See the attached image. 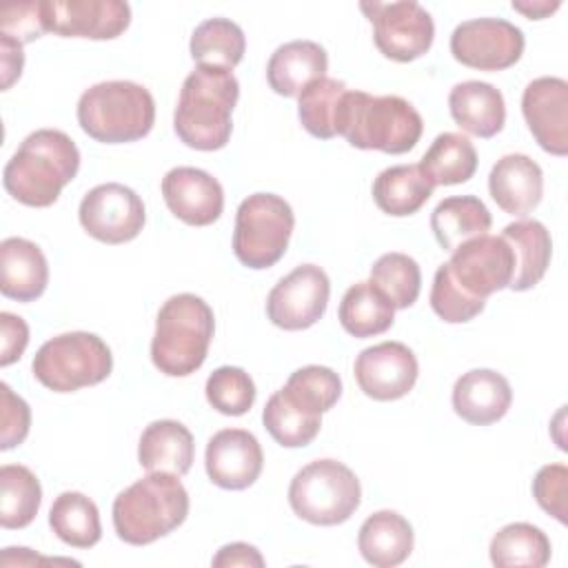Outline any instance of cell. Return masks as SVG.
<instances>
[{
    "instance_id": "40",
    "label": "cell",
    "mask_w": 568,
    "mask_h": 568,
    "mask_svg": "<svg viewBox=\"0 0 568 568\" xmlns=\"http://www.w3.org/2000/svg\"><path fill=\"white\" fill-rule=\"evenodd\" d=\"M206 399L209 404L231 417H240L251 410L255 402V384L244 368L220 366L206 379Z\"/></svg>"
},
{
    "instance_id": "22",
    "label": "cell",
    "mask_w": 568,
    "mask_h": 568,
    "mask_svg": "<svg viewBox=\"0 0 568 568\" xmlns=\"http://www.w3.org/2000/svg\"><path fill=\"white\" fill-rule=\"evenodd\" d=\"M49 284V264L40 246L24 237L0 244V291L18 302L38 300Z\"/></svg>"
},
{
    "instance_id": "10",
    "label": "cell",
    "mask_w": 568,
    "mask_h": 568,
    "mask_svg": "<svg viewBox=\"0 0 568 568\" xmlns=\"http://www.w3.org/2000/svg\"><path fill=\"white\" fill-rule=\"evenodd\" d=\"M359 9L373 24V40L382 55L410 62L430 49L435 24L419 2H362Z\"/></svg>"
},
{
    "instance_id": "46",
    "label": "cell",
    "mask_w": 568,
    "mask_h": 568,
    "mask_svg": "<svg viewBox=\"0 0 568 568\" xmlns=\"http://www.w3.org/2000/svg\"><path fill=\"white\" fill-rule=\"evenodd\" d=\"M211 564L215 568H233V566L262 568L264 566V557L260 555V550L255 546L244 544V541H235V544L222 546Z\"/></svg>"
},
{
    "instance_id": "36",
    "label": "cell",
    "mask_w": 568,
    "mask_h": 568,
    "mask_svg": "<svg viewBox=\"0 0 568 568\" xmlns=\"http://www.w3.org/2000/svg\"><path fill=\"white\" fill-rule=\"evenodd\" d=\"M346 91V84L335 78H320L304 87L297 95V115L302 126L320 140L339 135L337 129Z\"/></svg>"
},
{
    "instance_id": "26",
    "label": "cell",
    "mask_w": 568,
    "mask_h": 568,
    "mask_svg": "<svg viewBox=\"0 0 568 568\" xmlns=\"http://www.w3.org/2000/svg\"><path fill=\"white\" fill-rule=\"evenodd\" d=\"M415 535L406 517L395 510H377L364 519L357 535L362 557L375 568H393L413 552Z\"/></svg>"
},
{
    "instance_id": "19",
    "label": "cell",
    "mask_w": 568,
    "mask_h": 568,
    "mask_svg": "<svg viewBox=\"0 0 568 568\" xmlns=\"http://www.w3.org/2000/svg\"><path fill=\"white\" fill-rule=\"evenodd\" d=\"M162 197L169 211L191 226H209L224 211V189L206 171L175 166L162 178Z\"/></svg>"
},
{
    "instance_id": "1",
    "label": "cell",
    "mask_w": 568,
    "mask_h": 568,
    "mask_svg": "<svg viewBox=\"0 0 568 568\" xmlns=\"http://www.w3.org/2000/svg\"><path fill=\"white\" fill-rule=\"evenodd\" d=\"M80 169L75 142L58 129L29 133L2 171L7 193L20 204L51 206Z\"/></svg>"
},
{
    "instance_id": "14",
    "label": "cell",
    "mask_w": 568,
    "mask_h": 568,
    "mask_svg": "<svg viewBox=\"0 0 568 568\" xmlns=\"http://www.w3.org/2000/svg\"><path fill=\"white\" fill-rule=\"evenodd\" d=\"M328 297V275L315 264H300L271 288L266 315L284 331H304L324 315Z\"/></svg>"
},
{
    "instance_id": "28",
    "label": "cell",
    "mask_w": 568,
    "mask_h": 568,
    "mask_svg": "<svg viewBox=\"0 0 568 568\" xmlns=\"http://www.w3.org/2000/svg\"><path fill=\"white\" fill-rule=\"evenodd\" d=\"M493 224L490 211L475 195H453L442 200L433 215L430 229L444 251H455L459 244L486 235Z\"/></svg>"
},
{
    "instance_id": "49",
    "label": "cell",
    "mask_w": 568,
    "mask_h": 568,
    "mask_svg": "<svg viewBox=\"0 0 568 568\" xmlns=\"http://www.w3.org/2000/svg\"><path fill=\"white\" fill-rule=\"evenodd\" d=\"M559 4H561L559 0H555V2H548V0H539V2H513V9L519 11V13H524V16L530 18V20H541V18L550 16L552 11H557Z\"/></svg>"
},
{
    "instance_id": "45",
    "label": "cell",
    "mask_w": 568,
    "mask_h": 568,
    "mask_svg": "<svg viewBox=\"0 0 568 568\" xmlns=\"http://www.w3.org/2000/svg\"><path fill=\"white\" fill-rule=\"evenodd\" d=\"M29 344V326L22 317L2 311L0 313V366H9L22 357Z\"/></svg>"
},
{
    "instance_id": "37",
    "label": "cell",
    "mask_w": 568,
    "mask_h": 568,
    "mask_svg": "<svg viewBox=\"0 0 568 568\" xmlns=\"http://www.w3.org/2000/svg\"><path fill=\"white\" fill-rule=\"evenodd\" d=\"M42 504L38 477L22 464L0 468V526L7 530L29 526Z\"/></svg>"
},
{
    "instance_id": "41",
    "label": "cell",
    "mask_w": 568,
    "mask_h": 568,
    "mask_svg": "<svg viewBox=\"0 0 568 568\" xmlns=\"http://www.w3.org/2000/svg\"><path fill=\"white\" fill-rule=\"evenodd\" d=\"M430 306L448 324H462L470 322L475 315H479L486 306V300L468 297L448 275L446 264H442L435 271L433 288H430Z\"/></svg>"
},
{
    "instance_id": "44",
    "label": "cell",
    "mask_w": 568,
    "mask_h": 568,
    "mask_svg": "<svg viewBox=\"0 0 568 568\" xmlns=\"http://www.w3.org/2000/svg\"><path fill=\"white\" fill-rule=\"evenodd\" d=\"M2 393V413H0V448L9 450L24 442L31 426V410L29 404L16 395L9 384H0Z\"/></svg>"
},
{
    "instance_id": "12",
    "label": "cell",
    "mask_w": 568,
    "mask_h": 568,
    "mask_svg": "<svg viewBox=\"0 0 568 568\" xmlns=\"http://www.w3.org/2000/svg\"><path fill=\"white\" fill-rule=\"evenodd\" d=\"M78 217L82 229L104 244L135 240L146 222L142 197L120 182L93 186L82 197Z\"/></svg>"
},
{
    "instance_id": "42",
    "label": "cell",
    "mask_w": 568,
    "mask_h": 568,
    "mask_svg": "<svg viewBox=\"0 0 568 568\" xmlns=\"http://www.w3.org/2000/svg\"><path fill=\"white\" fill-rule=\"evenodd\" d=\"M44 20V0L31 2H11L0 9V36L13 38L20 44L31 42L47 33Z\"/></svg>"
},
{
    "instance_id": "11",
    "label": "cell",
    "mask_w": 568,
    "mask_h": 568,
    "mask_svg": "<svg viewBox=\"0 0 568 568\" xmlns=\"http://www.w3.org/2000/svg\"><path fill=\"white\" fill-rule=\"evenodd\" d=\"M450 280L475 300L508 288L515 271V255L501 235H479L459 244L446 262Z\"/></svg>"
},
{
    "instance_id": "32",
    "label": "cell",
    "mask_w": 568,
    "mask_h": 568,
    "mask_svg": "<svg viewBox=\"0 0 568 568\" xmlns=\"http://www.w3.org/2000/svg\"><path fill=\"white\" fill-rule=\"evenodd\" d=\"M49 526L60 541L73 548H91L102 537L98 506L82 493H60L49 510Z\"/></svg>"
},
{
    "instance_id": "34",
    "label": "cell",
    "mask_w": 568,
    "mask_h": 568,
    "mask_svg": "<svg viewBox=\"0 0 568 568\" xmlns=\"http://www.w3.org/2000/svg\"><path fill=\"white\" fill-rule=\"evenodd\" d=\"M191 58L200 67H217L231 71L244 58V31L229 18H209L200 22L191 36Z\"/></svg>"
},
{
    "instance_id": "43",
    "label": "cell",
    "mask_w": 568,
    "mask_h": 568,
    "mask_svg": "<svg viewBox=\"0 0 568 568\" xmlns=\"http://www.w3.org/2000/svg\"><path fill=\"white\" fill-rule=\"evenodd\" d=\"M566 486H568V468L564 464L541 466L532 479V495L537 504L561 524L568 521Z\"/></svg>"
},
{
    "instance_id": "2",
    "label": "cell",
    "mask_w": 568,
    "mask_h": 568,
    "mask_svg": "<svg viewBox=\"0 0 568 568\" xmlns=\"http://www.w3.org/2000/svg\"><path fill=\"white\" fill-rule=\"evenodd\" d=\"M240 98V82L233 71L195 67L180 89L173 113L178 138L197 151L224 149L233 131V109Z\"/></svg>"
},
{
    "instance_id": "3",
    "label": "cell",
    "mask_w": 568,
    "mask_h": 568,
    "mask_svg": "<svg viewBox=\"0 0 568 568\" xmlns=\"http://www.w3.org/2000/svg\"><path fill=\"white\" fill-rule=\"evenodd\" d=\"M113 528L131 546H146L184 524L189 493L178 475L149 473L113 499Z\"/></svg>"
},
{
    "instance_id": "7",
    "label": "cell",
    "mask_w": 568,
    "mask_h": 568,
    "mask_svg": "<svg viewBox=\"0 0 568 568\" xmlns=\"http://www.w3.org/2000/svg\"><path fill=\"white\" fill-rule=\"evenodd\" d=\"M113 355L102 337L87 331L62 333L47 339L33 362V377L53 393H73L95 386L111 375Z\"/></svg>"
},
{
    "instance_id": "31",
    "label": "cell",
    "mask_w": 568,
    "mask_h": 568,
    "mask_svg": "<svg viewBox=\"0 0 568 568\" xmlns=\"http://www.w3.org/2000/svg\"><path fill=\"white\" fill-rule=\"evenodd\" d=\"M419 169L433 186L462 184L468 182L477 171V151L466 135L444 131L424 153Z\"/></svg>"
},
{
    "instance_id": "15",
    "label": "cell",
    "mask_w": 568,
    "mask_h": 568,
    "mask_svg": "<svg viewBox=\"0 0 568 568\" xmlns=\"http://www.w3.org/2000/svg\"><path fill=\"white\" fill-rule=\"evenodd\" d=\"M355 379L366 397L393 402L408 395L417 382L415 353L402 342H379L364 348L355 359Z\"/></svg>"
},
{
    "instance_id": "21",
    "label": "cell",
    "mask_w": 568,
    "mask_h": 568,
    "mask_svg": "<svg viewBox=\"0 0 568 568\" xmlns=\"http://www.w3.org/2000/svg\"><path fill=\"white\" fill-rule=\"evenodd\" d=\"M513 404V388L508 379L490 368H473L464 373L453 386L455 413L475 426L499 422Z\"/></svg>"
},
{
    "instance_id": "30",
    "label": "cell",
    "mask_w": 568,
    "mask_h": 568,
    "mask_svg": "<svg viewBox=\"0 0 568 568\" xmlns=\"http://www.w3.org/2000/svg\"><path fill=\"white\" fill-rule=\"evenodd\" d=\"M337 317L348 335L364 339L393 326L395 306L371 282H357L344 293Z\"/></svg>"
},
{
    "instance_id": "8",
    "label": "cell",
    "mask_w": 568,
    "mask_h": 568,
    "mask_svg": "<svg viewBox=\"0 0 568 568\" xmlns=\"http://www.w3.org/2000/svg\"><path fill=\"white\" fill-rule=\"evenodd\" d=\"M357 475L337 459H315L300 468L288 486L293 513L315 526H337L359 508Z\"/></svg>"
},
{
    "instance_id": "38",
    "label": "cell",
    "mask_w": 568,
    "mask_h": 568,
    "mask_svg": "<svg viewBox=\"0 0 568 568\" xmlns=\"http://www.w3.org/2000/svg\"><path fill=\"white\" fill-rule=\"evenodd\" d=\"M371 284L379 288L395 308H408L419 297L422 271L406 253H384L371 266Z\"/></svg>"
},
{
    "instance_id": "25",
    "label": "cell",
    "mask_w": 568,
    "mask_h": 568,
    "mask_svg": "<svg viewBox=\"0 0 568 568\" xmlns=\"http://www.w3.org/2000/svg\"><path fill=\"white\" fill-rule=\"evenodd\" d=\"M448 109L459 129L477 138H493L504 129L506 102L490 82L466 80L450 89Z\"/></svg>"
},
{
    "instance_id": "17",
    "label": "cell",
    "mask_w": 568,
    "mask_h": 568,
    "mask_svg": "<svg viewBox=\"0 0 568 568\" xmlns=\"http://www.w3.org/2000/svg\"><path fill=\"white\" fill-rule=\"evenodd\" d=\"M524 120L537 144L552 153H568V82L564 78L544 75L524 89Z\"/></svg>"
},
{
    "instance_id": "48",
    "label": "cell",
    "mask_w": 568,
    "mask_h": 568,
    "mask_svg": "<svg viewBox=\"0 0 568 568\" xmlns=\"http://www.w3.org/2000/svg\"><path fill=\"white\" fill-rule=\"evenodd\" d=\"M75 564L78 561H71V559H47V557H38L33 555L29 548H4L2 557H0V564L2 566H33V564Z\"/></svg>"
},
{
    "instance_id": "20",
    "label": "cell",
    "mask_w": 568,
    "mask_h": 568,
    "mask_svg": "<svg viewBox=\"0 0 568 568\" xmlns=\"http://www.w3.org/2000/svg\"><path fill=\"white\" fill-rule=\"evenodd\" d=\"M488 191L504 213L524 217L541 202V195H544L541 166L524 153H508L499 158L490 169Z\"/></svg>"
},
{
    "instance_id": "18",
    "label": "cell",
    "mask_w": 568,
    "mask_h": 568,
    "mask_svg": "<svg viewBox=\"0 0 568 568\" xmlns=\"http://www.w3.org/2000/svg\"><path fill=\"white\" fill-rule=\"evenodd\" d=\"M209 479L224 490H244L262 473L264 453L257 437L244 428L217 430L204 453Z\"/></svg>"
},
{
    "instance_id": "47",
    "label": "cell",
    "mask_w": 568,
    "mask_h": 568,
    "mask_svg": "<svg viewBox=\"0 0 568 568\" xmlns=\"http://www.w3.org/2000/svg\"><path fill=\"white\" fill-rule=\"evenodd\" d=\"M0 64H2V89H9L22 73L24 53L22 44L13 38L0 36Z\"/></svg>"
},
{
    "instance_id": "35",
    "label": "cell",
    "mask_w": 568,
    "mask_h": 568,
    "mask_svg": "<svg viewBox=\"0 0 568 568\" xmlns=\"http://www.w3.org/2000/svg\"><path fill=\"white\" fill-rule=\"evenodd\" d=\"M262 422L268 435L280 446L300 448L317 437L322 426V413L304 408L280 388L268 397L262 410Z\"/></svg>"
},
{
    "instance_id": "39",
    "label": "cell",
    "mask_w": 568,
    "mask_h": 568,
    "mask_svg": "<svg viewBox=\"0 0 568 568\" xmlns=\"http://www.w3.org/2000/svg\"><path fill=\"white\" fill-rule=\"evenodd\" d=\"M282 390L304 408L326 413L337 404L342 395V379L333 368L311 364L291 373Z\"/></svg>"
},
{
    "instance_id": "9",
    "label": "cell",
    "mask_w": 568,
    "mask_h": 568,
    "mask_svg": "<svg viewBox=\"0 0 568 568\" xmlns=\"http://www.w3.org/2000/svg\"><path fill=\"white\" fill-rule=\"evenodd\" d=\"M295 215L275 193H253L237 206L233 253L248 268H268L286 253Z\"/></svg>"
},
{
    "instance_id": "27",
    "label": "cell",
    "mask_w": 568,
    "mask_h": 568,
    "mask_svg": "<svg viewBox=\"0 0 568 568\" xmlns=\"http://www.w3.org/2000/svg\"><path fill=\"white\" fill-rule=\"evenodd\" d=\"M501 237L508 242L515 255V271L508 288L528 291L539 284L552 255L548 229L537 220H517L504 229Z\"/></svg>"
},
{
    "instance_id": "33",
    "label": "cell",
    "mask_w": 568,
    "mask_h": 568,
    "mask_svg": "<svg viewBox=\"0 0 568 568\" xmlns=\"http://www.w3.org/2000/svg\"><path fill=\"white\" fill-rule=\"evenodd\" d=\"M490 561L499 568H544L550 561V539L528 521H515L490 539Z\"/></svg>"
},
{
    "instance_id": "4",
    "label": "cell",
    "mask_w": 568,
    "mask_h": 568,
    "mask_svg": "<svg viewBox=\"0 0 568 568\" xmlns=\"http://www.w3.org/2000/svg\"><path fill=\"white\" fill-rule=\"evenodd\" d=\"M424 131L417 109L399 95L346 91L337 133L355 149L399 155L410 151Z\"/></svg>"
},
{
    "instance_id": "5",
    "label": "cell",
    "mask_w": 568,
    "mask_h": 568,
    "mask_svg": "<svg viewBox=\"0 0 568 568\" xmlns=\"http://www.w3.org/2000/svg\"><path fill=\"white\" fill-rule=\"evenodd\" d=\"M213 331L215 317L202 297L193 293L169 297L155 320L151 342L153 366L169 377L195 373L209 355Z\"/></svg>"
},
{
    "instance_id": "6",
    "label": "cell",
    "mask_w": 568,
    "mask_h": 568,
    "mask_svg": "<svg viewBox=\"0 0 568 568\" xmlns=\"http://www.w3.org/2000/svg\"><path fill=\"white\" fill-rule=\"evenodd\" d=\"M78 122L95 142H135L153 129L155 100L131 80H109L89 87L78 100Z\"/></svg>"
},
{
    "instance_id": "16",
    "label": "cell",
    "mask_w": 568,
    "mask_h": 568,
    "mask_svg": "<svg viewBox=\"0 0 568 568\" xmlns=\"http://www.w3.org/2000/svg\"><path fill=\"white\" fill-rule=\"evenodd\" d=\"M44 20L62 38L113 40L126 31L131 7L122 0H44Z\"/></svg>"
},
{
    "instance_id": "24",
    "label": "cell",
    "mask_w": 568,
    "mask_h": 568,
    "mask_svg": "<svg viewBox=\"0 0 568 568\" xmlns=\"http://www.w3.org/2000/svg\"><path fill=\"white\" fill-rule=\"evenodd\" d=\"M195 444L191 430L175 419L151 422L138 444V462L149 473L186 475L191 470Z\"/></svg>"
},
{
    "instance_id": "29",
    "label": "cell",
    "mask_w": 568,
    "mask_h": 568,
    "mask_svg": "<svg viewBox=\"0 0 568 568\" xmlns=\"http://www.w3.org/2000/svg\"><path fill=\"white\" fill-rule=\"evenodd\" d=\"M433 184L419 164H397L384 169L373 182V200L379 211L393 217L417 213L433 195Z\"/></svg>"
},
{
    "instance_id": "13",
    "label": "cell",
    "mask_w": 568,
    "mask_h": 568,
    "mask_svg": "<svg viewBox=\"0 0 568 568\" xmlns=\"http://www.w3.org/2000/svg\"><path fill=\"white\" fill-rule=\"evenodd\" d=\"M524 33L504 18H475L455 27L450 53L457 62L479 71L513 67L524 53Z\"/></svg>"
},
{
    "instance_id": "23",
    "label": "cell",
    "mask_w": 568,
    "mask_h": 568,
    "mask_svg": "<svg viewBox=\"0 0 568 568\" xmlns=\"http://www.w3.org/2000/svg\"><path fill=\"white\" fill-rule=\"evenodd\" d=\"M328 55L313 40H291L280 44L266 64V78L275 93L293 98L311 82L326 78Z\"/></svg>"
}]
</instances>
